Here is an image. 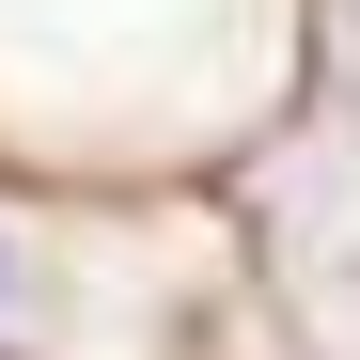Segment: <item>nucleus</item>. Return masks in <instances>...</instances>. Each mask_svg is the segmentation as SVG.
Here are the masks:
<instances>
[{
  "instance_id": "f257e3e1",
  "label": "nucleus",
  "mask_w": 360,
  "mask_h": 360,
  "mask_svg": "<svg viewBox=\"0 0 360 360\" xmlns=\"http://www.w3.org/2000/svg\"><path fill=\"white\" fill-rule=\"evenodd\" d=\"M0 314H16V235H0Z\"/></svg>"
}]
</instances>
